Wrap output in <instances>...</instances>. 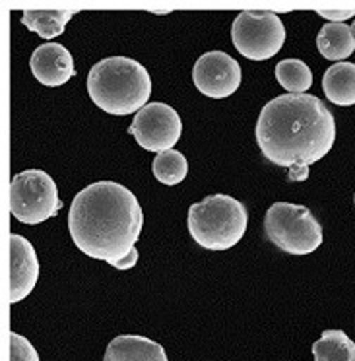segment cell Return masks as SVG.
I'll list each match as a JSON object with an SVG mask.
<instances>
[{"label":"cell","mask_w":355,"mask_h":361,"mask_svg":"<svg viewBox=\"0 0 355 361\" xmlns=\"http://www.w3.org/2000/svg\"><path fill=\"white\" fill-rule=\"evenodd\" d=\"M103 361H169L166 348L140 334H120L113 338Z\"/></svg>","instance_id":"obj_12"},{"label":"cell","mask_w":355,"mask_h":361,"mask_svg":"<svg viewBox=\"0 0 355 361\" xmlns=\"http://www.w3.org/2000/svg\"><path fill=\"white\" fill-rule=\"evenodd\" d=\"M264 233L280 251L295 257L311 255L323 245V226L305 206L276 202L266 210Z\"/></svg>","instance_id":"obj_5"},{"label":"cell","mask_w":355,"mask_h":361,"mask_svg":"<svg viewBox=\"0 0 355 361\" xmlns=\"http://www.w3.org/2000/svg\"><path fill=\"white\" fill-rule=\"evenodd\" d=\"M136 262H138V251H136V247L132 251L128 252L125 259L117 260V262H113L111 267L115 268V270H130V268L135 267Z\"/></svg>","instance_id":"obj_21"},{"label":"cell","mask_w":355,"mask_h":361,"mask_svg":"<svg viewBox=\"0 0 355 361\" xmlns=\"http://www.w3.org/2000/svg\"><path fill=\"white\" fill-rule=\"evenodd\" d=\"M87 94L107 115H132L148 105L151 95L150 72L128 56L103 59L89 71Z\"/></svg>","instance_id":"obj_3"},{"label":"cell","mask_w":355,"mask_h":361,"mask_svg":"<svg viewBox=\"0 0 355 361\" xmlns=\"http://www.w3.org/2000/svg\"><path fill=\"white\" fill-rule=\"evenodd\" d=\"M318 16L324 18L328 24H344L346 20L355 16V10L349 8V10H340V8H334V10H318L316 12Z\"/></svg>","instance_id":"obj_20"},{"label":"cell","mask_w":355,"mask_h":361,"mask_svg":"<svg viewBox=\"0 0 355 361\" xmlns=\"http://www.w3.org/2000/svg\"><path fill=\"white\" fill-rule=\"evenodd\" d=\"M74 12L68 10H24L22 24L30 32L37 33L43 39H55L64 33V27L70 22Z\"/></svg>","instance_id":"obj_15"},{"label":"cell","mask_w":355,"mask_h":361,"mask_svg":"<svg viewBox=\"0 0 355 361\" xmlns=\"http://www.w3.org/2000/svg\"><path fill=\"white\" fill-rule=\"evenodd\" d=\"M276 80L289 94H305L313 86V72L299 59H284L276 64Z\"/></svg>","instance_id":"obj_18"},{"label":"cell","mask_w":355,"mask_h":361,"mask_svg":"<svg viewBox=\"0 0 355 361\" xmlns=\"http://www.w3.org/2000/svg\"><path fill=\"white\" fill-rule=\"evenodd\" d=\"M334 142V115L316 95H278L262 107L256 121L262 156L278 167L292 169L293 179H307L309 165L320 161Z\"/></svg>","instance_id":"obj_1"},{"label":"cell","mask_w":355,"mask_h":361,"mask_svg":"<svg viewBox=\"0 0 355 361\" xmlns=\"http://www.w3.org/2000/svg\"><path fill=\"white\" fill-rule=\"evenodd\" d=\"M189 233L202 249L228 251L247 231L249 212L229 195H212L189 208Z\"/></svg>","instance_id":"obj_4"},{"label":"cell","mask_w":355,"mask_h":361,"mask_svg":"<svg viewBox=\"0 0 355 361\" xmlns=\"http://www.w3.org/2000/svg\"><path fill=\"white\" fill-rule=\"evenodd\" d=\"M39 280V260L24 235H10V303L25 299Z\"/></svg>","instance_id":"obj_10"},{"label":"cell","mask_w":355,"mask_h":361,"mask_svg":"<svg viewBox=\"0 0 355 361\" xmlns=\"http://www.w3.org/2000/svg\"><path fill=\"white\" fill-rule=\"evenodd\" d=\"M316 47L324 59L344 63L355 51L351 27L347 24H324L316 35Z\"/></svg>","instance_id":"obj_14"},{"label":"cell","mask_w":355,"mask_h":361,"mask_svg":"<svg viewBox=\"0 0 355 361\" xmlns=\"http://www.w3.org/2000/svg\"><path fill=\"white\" fill-rule=\"evenodd\" d=\"M285 25L268 10H245L231 25L233 47L249 61H268L284 47Z\"/></svg>","instance_id":"obj_7"},{"label":"cell","mask_w":355,"mask_h":361,"mask_svg":"<svg viewBox=\"0 0 355 361\" xmlns=\"http://www.w3.org/2000/svg\"><path fill=\"white\" fill-rule=\"evenodd\" d=\"M349 27H351V35H354V41H355V22L351 25H349Z\"/></svg>","instance_id":"obj_22"},{"label":"cell","mask_w":355,"mask_h":361,"mask_svg":"<svg viewBox=\"0 0 355 361\" xmlns=\"http://www.w3.org/2000/svg\"><path fill=\"white\" fill-rule=\"evenodd\" d=\"M151 171L154 177L167 187H175L189 175V161L182 156L179 149H167L156 156L154 164H151Z\"/></svg>","instance_id":"obj_17"},{"label":"cell","mask_w":355,"mask_h":361,"mask_svg":"<svg viewBox=\"0 0 355 361\" xmlns=\"http://www.w3.org/2000/svg\"><path fill=\"white\" fill-rule=\"evenodd\" d=\"M10 361H41L33 344L22 334L10 332Z\"/></svg>","instance_id":"obj_19"},{"label":"cell","mask_w":355,"mask_h":361,"mask_svg":"<svg viewBox=\"0 0 355 361\" xmlns=\"http://www.w3.org/2000/svg\"><path fill=\"white\" fill-rule=\"evenodd\" d=\"M315 361H355V344L344 330H324L313 344Z\"/></svg>","instance_id":"obj_16"},{"label":"cell","mask_w":355,"mask_h":361,"mask_svg":"<svg viewBox=\"0 0 355 361\" xmlns=\"http://www.w3.org/2000/svg\"><path fill=\"white\" fill-rule=\"evenodd\" d=\"M63 208L56 183L49 173L27 169L10 183V214L22 224L37 226L55 218Z\"/></svg>","instance_id":"obj_6"},{"label":"cell","mask_w":355,"mask_h":361,"mask_svg":"<svg viewBox=\"0 0 355 361\" xmlns=\"http://www.w3.org/2000/svg\"><path fill=\"white\" fill-rule=\"evenodd\" d=\"M324 95L334 105L351 107L355 105V64L336 63L324 72L323 78Z\"/></svg>","instance_id":"obj_13"},{"label":"cell","mask_w":355,"mask_h":361,"mask_svg":"<svg viewBox=\"0 0 355 361\" xmlns=\"http://www.w3.org/2000/svg\"><path fill=\"white\" fill-rule=\"evenodd\" d=\"M144 228V212L135 192L115 180H97L74 197L68 231L89 259L113 264L135 249Z\"/></svg>","instance_id":"obj_2"},{"label":"cell","mask_w":355,"mask_h":361,"mask_svg":"<svg viewBox=\"0 0 355 361\" xmlns=\"http://www.w3.org/2000/svg\"><path fill=\"white\" fill-rule=\"evenodd\" d=\"M30 68L33 78L47 87L64 86L76 76L70 51L61 43H45L35 49L30 59Z\"/></svg>","instance_id":"obj_11"},{"label":"cell","mask_w":355,"mask_h":361,"mask_svg":"<svg viewBox=\"0 0 355 361\" xmlns=\"http://www.w3.org/2000/svg\"><path fill=\"white\" fill-rule=\"evenodd\" d=\"M138 146L146 152H167L173 149L182 134V121L179 113L167 103H148L142 111L135 115L132 125L128 126Z\"/></svg>","instance_id":"obj_8"},{"label":"cell","mask_w":355,"mask_h":361,"mask_svg":"<svg viewBox=\"0 0 355 361\" xmlns=\"http://www.w3.org/2000/svg\"><path fill=\"white\" fill-rule=\"evenodd\" d=\"M192 82L210 99H225L241 86V66L223 51H210L198 59L192 68Z\"/></svg>","instance_id":"obj_9"}]
</instances>
